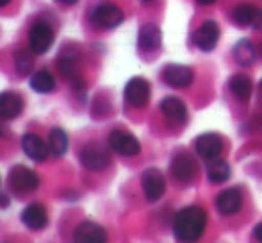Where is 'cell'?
I'll return each instance as SVG.
<instances>
[{
    "label": "cell",
    "instance_id": "obj_29",
    "mask_svg": "<svg viewBox=\"0 0 262 243\" xmlns=\"http://www.w3.org/2000/svg\"><path fill=\"white\" fill-rule=\"evenodd\" d=\"M9 206V195L0 193V208H7Z\"/></svg>",
    "mask_w": 262,
    "mask_h": 243
},
{
    "label": "cell",
    "instance_id": "obj_32",
    "mask_svg": "<svg viewBox=\"0 0 262 243\" xmlns=\"http://www.w3.org/2000/svg\"><path fill=\"white\" fill-rule=\"evenodd\" d=\"M11 0H0V7H4V6H7V4H9Z\"/></svg>",
    "mask_w": 262,
    "mask_h": 243
},
{
    "label": "cell",
    "instance_id": "obj_10",
    "mask_svg": "<svg viewBox=\"0 0 262 243\" xmlns=\"http://www.w3.org/2000/svg\"><path fill=\"white\" fill-rule=\"evenodd\" d=\"M93 22L102 29H114L123 22V11L114 4H102L93 11Z\"/></svg>",
    "mask_w": 262,
    "mask_h": 243
},
{
    "label": "cell",
    "instance_id": "obj_26",
    "mask_svg": "<svg viewBox=\"0 0 262 243\" xmlns=\"http://www.w3.org/2000/svg\"><path fill=\"white\" fill-rule=\"evenodd\" d=\"M32 65H34L32 56L29 52H25V50H20V52L16 54V57H14V66H16V72L20 73V75H27L32 70Z\"/></svg>",
    "mask_w": 262,
    "mask_h": 243
},
{
    "label": "cell",
    "instance_id": "obj_33",
    "mask_svg": "<svg viewBox=\"0 0 262 243\" xmlns=\"http://www.w3.org/2000/svg\"><path fill=\"white\" fill-rule=\"evenodd\" d=\"M259 95L262 97V80H260V84H259Z\"/></svg>",
    "mask_w": 262,
    "mask_h": 243
},
{
    "label": "cell",
    "instance_id": "obj_18",
    "mask_svg": "<svg viewBox=\"0 0 262 243\" xmlns=\"http://www.w3.org/2000/svg\"><path fill=\"white\" fill-rule=\"evenodd\" d=\"M234 20L241 27H257L262 18V11L252 4H239L234 9Z\"/></svg>",
    "mask_w": 262,
    "mask_h": 243
},
{
    "label": "cell",
    "instance_id": "obj_6",
    "mask_svg": "<svg viewBox=\"0 0 262 243\" xmlns=\"http://www.w3.org/2000/svg\"><path fill=\"white\" fill-rule=\"evenodd\" d=\"M125 98L134 108H143L150 100V83L143 77H134L125 86Z\"/></svg>",
    "mask_w": 262,
    "mask_h": 243
},
{
    "label": "cell",
    "instance_id": "obj_20",
    "mask_svg": "<svg viewBox=\"0 0 262 243\" xmlns=\"http://www.w3.org/2000/svg\"><path fill=\"white\" fill-rule=\"evenodd\" d=\"M161 111L164 113V116H168L169 120L175 121H184L187 118L186 104L177 97H166L161 102Z\"/></svg>",
    "mask_w": 262,
    "mask_h": 243
},
{
    "label": "cell",
    "instance_id": "obj_30",
    "mask_svg": "<svg viewBox=\"0 0 262 243\" xmlns=\"http://www.w3.org/2000/svg\"><path fill=\"white\" fill-rule=\"evenodd\" d=\"M59 4H64V6H73V4H77L79 0H57Z\"/></svg>",
    "mask_w": 262,
    "mask_h": 243
},
{
    "label": "cell",
    "instance_id": "obj_19",
    "mask_svg": "<svg viewBox=\"0 0 262 243\" xmlns=\"http://www.w3.org/2000/svg\"><path fill=\"white\" fill-rule=\"evenodd\" d=\"M161 39H162L161 29L154 24H146V25H143L141 31H139V38H138L139 49L156 50L159 49V45H161Z\"/></svg>",
    "mask_w": 262,
    "mask_h": 243
},
{
    "label": "cell",
    "instance_id": "obj_34",
    "mask_svg": "<svg viewBox=\"0 0 262 243\" xmlns=\"http://www.w3.org/2000/svg\"><path fill=\"white\" fill-rule=\"evenodd\" d=\"M0 134H2V127H0Z\"/></svg>",
    "mask_w": 262,
    "mask_h": 243
},
{
    "label": "cell",
    "instance_id": "obj_9",
    "mask_svg": "<svg viewBox=\"0 0 262 243\" xmlns=\"http://www.w3.org/2000/svg\"><path fill=\"white\" fill-rule=\"evenodd\" d=\"M162 79L171 88H187L193 84L194 73L189 66L182 65H168L162 70Z\"/></svg>",
    "mask_w": 262,
    "mask_h": 243
},
{
    "label": "cell",
    "instance_id": "obj_27",
    "mask_svg": "<svg viewBox=\"0 0 262 243\" xmlns=\"http://www.w3.org/2000/svg\"><path fill=\"white\" fill-rule=\"evenodd\" d=\"M57 68H59V72L62 73V75L66 77V79H73V77H77L75 75V59H73L72 56H61L57 59Z\"/></svg>",
    "mask_w": 262,
    "mask_h": 243
},
{
    "label": "cell",
    "instance_id": "obj_35",
    "mask_svg": "<svg viewBox=\"0 0 262 243\" xmlns=\"http://www.w3.org/2000/svg\"><path fill=\"white\" fill-rule=\"evenodd\" d=\"M145 2H148V0H145Z\"/></svg>",
    "mask_w": 262,
    "mask_h": 243
},
{
    "label": "cell",
    "instance_id": "obj_15",
    "mask_svg": "<svg viewBox=\"0 0 262 243\" xmlns=\"http://www.w3.org/2000/svg\"><path fill=\"white\" fill-rule=\"evenodd\" d=\"M196 152L204 159H216L223 152V141L217 134H202L196 138Z\"/></svg>",
    "mask_w": 262,
    "mask_h": 243
},
{
    "label": "cell",
    "instance_id": "obj_7",
    "mask_svg": "<svg viewBox=\"0 0 262 243\" xmlns=\"http://www.w3.org/2000/svg\"><path fill=\"white\" fill-rule=\"evenodd\" d=\"M54 43V31L50 29V25L47 24H36L31 29V34H29V45L31 50L38 56L47 54L49 49Z\"/></svg>",
    "mask_w": 262,
    "mask_h": 243
},
{
    "label": "cell",
    "instance_id": "obj_2",
    "mask_svg": "<svg viewBox=\"0 0 262 243\" xmlns=\"http://www.w3.org/2000/svg\"><path fill=\"white\" fill-rule=\"evenodd\" d=\"M80 163L88 168V170H93V172H100L107 168V165L111 163V157L109 152L104 149L102 145L98 143H90L82 149L80 152Z\"/></svg>",
    "mask_w": 262,
    "mask_h": 243
},
{
    "label": "cell",
    "instance_id": "obj_17",
    "mask_svg": "<svg viewBox=\"0 0 262 243\" xmlns=\"http://www.w3.org/2000/svg\"><path fill=\"white\" fill-rule=\"evenodd\" d=\"M21 222L32 231H39L47 226L49 222V215H47V209L41 204L34 202V204L27 206V208L21 211Z\"/></svg>",
    "mask_w": 262,
    "mask_h": 243
},
{
    "label": "cell",
    "instance_id": "obj_1",
    "mask_svg": "<svg viewBox=\"0 0 262 243\" xmlns=\"http://www.w3.org/2000/svg\"><path fill=\"white\" fill-rule=\"evenodd\" d=\"M207 213L198 206L180 209L173 220V234L180 241H194L204 234Z\"/></svg>",
    "mask_w": 262,
    "mask_h": 243
},
{
    "label": "cell",
    "instance_id": "obj_31",
    "mask_svg": "<svg viewBox=\"0 0 262 243\" xmlns=\"http://www.w3.org/2000/svg\"><path fill=\"white\" fill-rule=\"evenodd\" d=\"M196 2L200 4V6H210V4H214L216 0H196Z\"/></svg>",
    "mask_w": 262,
    "mask_h": 243
},
{
    "label": "cell",
    "instance_id": "obj_4",
    "mask_svg": "<svg viewBox=\"0 0 262 243\" xmlns=\"http://www.w3.org/2000/svg\"><path fill=\"white\" fill-rule=\"evenodd\" d=\"M109 147L116 154H120V156H125V157L138 156L139 150H141V145H139L138 138H136V136H132V134H128V132H123V131L111 132Z\"/></svg>",
    "mask_w": 262,
    "mask_h": 243
},
{
    "label": "cell",
    "instance_id": "obj_11",
    "mask_svg": "<svg viewBox=\"0 0 262 243\" xmlns=\"http://www.w3.org/2000/svg\"><path fill=\"white\" fill-rule=\"evenodd\" d=\"M171 174L175 175L177 181L189 183L193 181L194 174H196V163H194V159L189 154L180 152L171 161Z\"/></svg>",
    "mask_w": 262,
    "mask_h": 243
},
{
    "label": "cell",
    "instance_id": "obj_22",
    "mask_svg": "<svg viewBox=\"0 0 262 243\" xmlns=\"http://www.w3.org/2000/svg\"><path fill=\"white\" fill-rule=\"evenodd\" d=\"M207 177L212 184H223L228 181L230 177V167H228L227 161L223 159H214L207 168Z\"/></svg>",
    "mask_w": 262,
    "mask_h": 243
},
{
    "label": "cell",
    "instance_id": "obj_25",
    "mask_svg": "<svg viewBox=\"0 0 262 243\" xmlns=\"http://www.w3.org/2000/svg\"><path fill=\"white\" fill-rule=\"evenodd\" d=\"M234 57L241 66H250L255 61V49L250 39H241L234 49Z\"/></svg>",
    "mask_w": 262,
    "mask_h": 243
},
{
    "label": "cell",
    "instance_id": "obj_24",
    "mask_svg": "<svg viewBox=\"0 0 262 243\" xmlns=\"http://www.w3.org/2000/svg\"><path fill=\"white\" fill-rule=\"evenodd\" d=\"M230 91L237 100L246 102L252 95V83L248 77L245 75H235L230 79Z\"/></svg>",
    "mask_w": 262,
    "mask_h": 243
},
{
    "label": "cell",
    "instance_id": "obj_5",
    "mask_svg": "<svg viewBox=\"0 0 262 243\" xmlns=\"http://www.w3.org/2000/svg\"><path fill=\"white\" fill-rule=\"evenodd\" d=\"M141 184H143V191H145L146 200L157 202L159 198L164 195L166 181H164V175H162L161 170H157V168H148V170L143 172Z\"/></svg>",
    "mask_w": 262,
    "mask_h": 243
},
{
    "label": "cell",
    "instance_id": "obj_14",
    "mask_svg": "<svg viewBox=\"0 0 262 243\" xmlns=\"http://www.w3.org/2000/svg\"><path fill=\"white\" fill-rule=\"evenodd\" d=\"M24 111V98L14 91H4L0 93V118L13 120Z\"/></svg>",
    "mask_w": 262,
    "mask_h": 243
},
{
    "label": "cell",
    "instance_id": "obj_21",
    "mask_svg": "<svg viewBox=\"0 0 262 243\" xmlns=\"http://www.w3.org/2000/svg\"><path fill=\"white\" fill-rule=\"evenodd\" d=\"M68 145H70V139H68V134H66L62 129L59 127H54L49 134V147H50V152L54 156L61 157L68 152Z\"/></svg>",
    "mask_w": 262,
    "mask_h": 243
},
{
    "label": "cell",
    "instance_id": "obj_8",
    "mask_svg": "<svg viewBox=\"0 0 262 243\" xmlns=\"http://www.w3.org/2000/svg\"><path fill=\"white\" fill-rule=\"evenodd\" d=\"M217 39H220V27L214 20L204 22L193 34V43L204 52H210L216 47Z\"/></svg>",
    "mask_w": 262,
    "mask_h": 243
},
{
    "label": "cell",
    "instance_id": "obj_23",
    "mask_svg": "<svg viewBox=\"0 0 262 243\" xmlns=\"http://www.w3.org/2000/svg\"><path fill=\"white\" fill-rule=\"evenodd\" d=\"M31 88L38 93H50L55 88L54 75L49 70H39L31 77Z\"/></svg>",
    "mask_w": 262,
    "mask_h": 243
},
{
    "label": "cell",
    "instance_id": "obj_28",
    "mask_svg": "<svg viewBox=\"0 0 262 243\" xmlns=\"http://www.w3.org/2000/svg\"><path fill=\"white\" fill-rule=\"evenodd\" d=\"M253 236H255V240L262 241V222L255 226V229H253Z\"/></svg>",
    "mask_w": 262,
    "mask_h": 243
},
{
    "label": "cell",
    "instance_id": "obj_12",
    "mask_svg": "<svg viewBox=\"0 0 262 243\" xmlns=\"http://www.w3.org/2000/svg\"><path fill=\"white\" fill-rule=\"evenodd\" d=\"M21 150L25 152V156L31 157L32 161H45L49 157V152H50V147L43 141L39 136L36 134H25L21 138Z\"/></svg>",
    "mask_w": 262,
    "mask_h": 243
},
{
    "label": "cell",
    "instance_id": "obj_13",
    "mask_svg": "<svg viewBox=\"0 0 262 243\" xmlns=\"http://www.w3.org/2000/svg\"><path fill=\"white\" fill-rule=\"evenodd\" d=\"M105 238V229L95 222H82L73 231V240L79 243H102Z\"/></svg>",
    "mask_w": 262,
    "mask_h": 243
},
{
    "label": "cell",
    "instance_id": "obj_3",
    "mask_svg": "<svg viewBox=\"0 0 262 243\" xmlns=\"http://www.w3.org/2000/svg\"><path fill=\"white\" fill-rule=\"evenodd\" d=\"M9 184L16 191H34L39 186V177L31 168L16 165L9 172Z\"/></svg>",
    "mask_w": 262,
    "mask_h": 243
},
{
    "label": "cell",
    "instance_id": "obj_16",
    "mask_svg": "<svg viewBox=\"0 0 262 243\" xmlns=\"http://www.w3.org/2000/svg\"><path fill=\"white\" fill-rule=\"evenodd\" d=\"M243 206V197L237 190H225L217 195L216 198V209L225 216L235 215Z\"/></svg>",
    "mask_w": 262,
    "mask_h": 243
}]
</instances>
